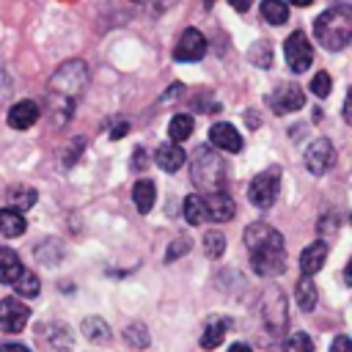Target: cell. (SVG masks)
Returning <instances> with one entry per match:
<instances>
[{"label":"cell","mask_w":352,"mask_h":352,"mask_svg":"<svg viewBox=\"0 0 352 352\" xmlns=\"http://www.w3.org/2000/svg\"><path fill=\"white\" fill-rule=\"evenodd\" d=\"M294 297H297V305H300V311H314L316 308V297H319V292H316V283H314V278H308V275H302L300 280H297V289H294Z\"/></svg>","instance_id":"cell-21"},{"label":"cell","mask_w":352,"mask_h":352,"mask_svg":"<svg viewBox=\"0 0 352 352\" xmlns=\"http://www.w3.org/2000/svg\"><path fill=\"white\" fill-rule=\"evenodd\" d=\"M28 228V223H25V214L22 212H16V209H11V206H6V209H0V234L3 236H19L22 231Z\"/></svg>","instance_id":"cell-19"},{"label":"cell","mask_w":352,"mask_h":352,"mask_svg":"<svg viewBox=\"0 0 352 352\" xmlns=\"http://www.w3.org/2000/svg\"><path fill=\"white\" fill-rule=\"evenodd\" d=\"M250 60H253L256 66L267 69V66L272 63V47H270L267 41H258V44H253V47H250Z\"/></svg>","instance_id":"cell-31"},{"label":"cell","mask_w":352,"mask_h":352,"mask_svg":"<svg viewBox=\"0 0 352 352\" xmlns=\"http://www.w3.org/2000/svg\"><path fill=\"white\" fill-rule=\"evenodd\" d=\"M204 206H206V220H214V223H228L236 212V204L228 192H209L204 195Z\"/></svg>","instance_id":"cell-13"},{"label":"cell","mask_w":352,"mask_h":352,"mask_svg":"<svg viewBox=\"0 0 352 352\" xmlns=\"http://www.w3.org/2000/svg\"><path fill=\"white\" fill-rule=\"evenodd\" d=\"M305 168L314 173V176H322L327 173L333 165H336V146L327 140V138H316L308 148H305Z\"/></svg>","instance_id":"cell-8"},{"label":"cell","mask_w":352,"mask_h":352,"mask_svg":"<svg viewBox=\"0 0 352 352\" xmlns=\"http://www.w3.org/2000/svg\"><path fill=\"white\" fill-rule=\"evenodd\" d=\"M231 3V8H236V11H248L250 6H253V0H228Z\"/></svg>","instance_id":"cell-36"},{"label":"cell","mask_w":352,"mask_h":352,"mask_svg":"<svg viewBox=\"0 0 352 352\" xmlns=\"http://www.w3.org/2000/svg\"><path fill=\"white\" fill-rule=\"evenodd\" d=\"M8 201H11V209H30L36 204V190L33 187H11L8 190Z\"/></svg>","instance_id":"cell-27"},{"label":"cell","mask_w":352,"mask_h":352,"mask_svg":"<svg viewBox=\"0 0 352 352\" xmlns=\"http://www.w3.org/2000/svg\"><path fill=\"white\" fill-rule=\"evenodd\" d=\"M204 55H206V36L198 28H187L173 47V58L179 63H192V60H201Z\"/></svg>","instance_id":"cell-9"},{"label":"cell","mask_w":352,"mask_h":352,"mask_svg":"<svg viewBox=\"0 0 352 352\" xmlns=\"http://www.w3.org/2000/svg\"><path fill=\"white\" fill-rule=\"evenodd\" d=\"M278 187H280V168L272 165V168L261 170V173L250 182V187H248V198H250L253 206L267 209V206L275 204V198H278Z\"/></svg>","instance_id":"cell-5"},{"label":"cell","mask_w":352,"mask_h":352,"mask_svg":"<svg viewBox=\"0 0 352 352\" xmlns=\"http://www.w3.org/2000/svg\"><path fill=\"white\" fill-rule=\"evenodd\" d=\"M82 336L88 341H94V344H107L110 341V327H107L104 319L88 316V319H82Z\"/></svg>","instance_id":"cell-23"},{"label":"cell","mask_w":352,"mask_h":352,"mask_svg":"<svg viewBox=\"0 0 352 352\" xmlns=\"http://www.w3.org/2000/svg\"><path fill=\"white\" fill-rule=\"evenodd\" d=\"M132 201H135V206H138L140 214H148L151 206H154V201H157V187H154V182H148V179L135 182V184H132Z\"/></svg>","instance_id":"cell-17"},{"label":"cell","mask_w":352,"mask_h":352,"mask_svg":"<svg viewBox=\"0 0 352 352\" xmlns=\"http://www.w3.org/2000/svg\"><path fill=\"white\" fill-rule=\"evenodd\" d=\"M0 352H30L28 346H22V344H3L0 346Z\"/></svg>","instance_id":"cell-37"},{"label":"cell","mask_w":352,"mask_h":352,"mask_svg":"<svg viewBox=\"0 0 352 352\" xmlns=\"http://www.w3.org/2000/svg\"><path fill=\"white\" fill-rule=\"evenodd\" d=\"M124 338H126L129 346H138V349H146L148 346V333H146L143 324H129L124 330Z\"/></svg>","instance_id":"cell-30"},{"label":"cell","mask_w":352,"mask_h":352,"mask_svg":"<svg viewBox=\"0 0 352 352\" xmlns=\"http://www.w3.org/2000/svg\"><path fill=\"white\" fill-rule=\"evenodd\" d=\"M283 352H314V341H311L308 333L297 330V333H292V336L283 341Z\"/></svg>","instance_id":"cell-29"},{"label":"cell","mask_w":352,"mask_h":352,"mask_svg":"<svg viewBox=\"0 0 352 352\" xmlns=\"http://www.w3.org/2000/svg\"><path fill=\"white\" fill-rule=\"evenodd\" d=\"M330 352H352V341L346 336H336L330 344Z\"/></svg>","instance_id":"cell-34"},{"label":"cell","mask_w":352,"mask_h":352,"mask_svg":"<svg viewBox=\"0 0 352 352\" xmlns=\"http://www.w3.org/2000/svg\"><path fill=\"white\" fill-rule=\"evenodd\" d=\"M314 36L330 52L344 50L352 41V11L346 6H336V8L322 11L314 22Z\"/></svg>","instance_id":"cell-2"},{"label":"cell","mask_w":352,"mask_h":352,"mask_svg":"<svg viewBox=\"0 0 352 352\" xmlns=\"http://www.w3.org/2000/svg\"><path fill=\"white\" fill-rule=\"evenodd\" d=\"M223 250H226V236H223V231H206V234H204V253H206L209 258H220Z\"/></svg>","instance_id":"cell-28"},{"label":"cell","mask_w":352,"mask_h":352,"mask_svg":"<svg viewBox=\"0 0 352 352\" xmlns=\"http://www.w3.org/2000/svg\"><path fill=\"white\" fill-rule=\"evenodd\" d=\"M22 272V261L16 256V250L11 248H0V283H14Z\"/></svg>","instance_id":"cell-20"},{"label":"cell","mask_w":352,"mask_h":352,"mask_svg":"<svg viewBox=\"0 0 352 352\" xmlns=\"http://www.w3.org/2000/svg\"><path fill=\"white\" fill-rule=\"evenodd\" d=\"M209 146L220 148V151H228V154H236V151H242L245 143H242V135L236 132L234 124L217 121V124L209 126Z\"/></svg>","instance_id":"cell-11"},{"label":"cell","mask_w":352,"mask_h":352,"mask_svg":"<svg viewBox=\"0 0 352 352\" xmlns=\"http://www.w3.org/2000/svg\"><path fill=\"white\" fill-rule=\"evenodd\" d=\"M261 16L270 25H283L289 19V6L283 0H264L261 3Z\"/></svg>","instance_id":"cell-25"},{"label":"cell","mask_w":352,"mask_h":352,"mask_svg":"<svg viewBox=\"0 0 352 352\" xmlns=\"http://www.w3.org/2000/svg\"><path fill=\"white\" fill-rule=\"evenodd\" d=\"M223 179H226V162L209 146H201L192 157V182L204 192H220Z\"/></svg>","instance_id":"cell-3"},{"label":"cell","mask_w":352,"mask_h":352,"mask_svg":"<svg viewBox=\"0 0 352 352\" xmlns=\"http://www.w3.org/2000/svg\"><path fill=\"white\" fill-rule=\"evenodd\" d=\"M286 3H292V6H297V8H305V6H311L314 0H286Z\"/></svg>","instance_id":"cell-39"},{"label":"cell","mask_w":352,"mask_h":352,"mask_svg":"<svg viewBox=\"0 0 352 352\" xmlns=\"http://www.w3.org/2000/svg\"><path fill=\"white\" fill-rule=\"evenodd\" d=\"M330 91H333L330 74H327V72H316L314 80H311V94L319 96V99H324V96H330Z\"/></svg>","instance_id":"cell-32"},{"label":"cell","mask_w":352,"mask_h":352,"mask_svg":"<svg viewBox=\"0 0 352 352\" xmlns=\"http://www.w3.org/2000/svg\"><path fill=\"white\" fill-rule=\"evenodd\" d=\"M154 160H157V165H160L165 173H176V170L184 165L187 154H184V148H182L179 143H162V146L154 151Z\"/></svg>","instance_id":"cell-16"},{"label":"cell","mask_w":352,"mask_h":352,"mask_svg":"<svg viewBox=\"0 0 352 352\" xmlns=\"http://www.w3.org/2000/svg\"><path fill=\"white\" fill-rule=\"evenodd\" d=\"M192 129H195V121H192V116H187V113H176V116L170 118V124H168V135H170L173 143L187 140V138L192 135Z\"/></svg>","instance_id":"cell-22"},{"label":"cell","mask_w":352,"mask_h":352,"mask_svg":"<svg viewBox=\"0 0 352 352\" xmlns=\"http://www.w3.org/2000/svg\"><path fill=\"white\" fill-rule=\"evenodd\" d=\"M184 250H190V239H187V236H179L176 242H170L165 261H173V258H179V256H184Z\"/></svg>","instance_id":"cell-33"},{"label":"cell","mask_w":352,"mask_h":352,"mask_svg":"<svg viewBox=\"0 0 352 352\" xmlns=\"http://www.w3.org/2000/svg\"><path fill=\"white\" fill-rule=\"evenodd\" d=\"M226 330H228V319L212 316V319L206 322L204 333H201V346H204V349H214V346L226 338Z\"/></svg>","instance_id":"cell-18"},{"label":"cell","mask_w":352,"mask_h":352,"mask_svg":"<svg viewBox=\"0 0 352 352\" xmlns=\"http://www.w3.org/2000/svg\"><path fill=\"white\" fill-rule=\"evenodd\" d=\"M283 55L292 72H308V66L314 63V47L308 41V36L302 30H294L286 41H283Z\"/></svg>","instance_id":"cell-6"},{"label":"cell","mask_w":352,"mask_h":352,"mask_svg":"<svg viewBox=\"0 0 352 352\" xmlns=\"http://www.w3.org/2000/svg\"><path fill=\"white\" fill-rule=\"evenodd\" d=\"M11 286L16 289V294H19V297H36V294H38V289H41L38 275H36V272H30V270H22V272H19V278H16Z\"/></svg>","instance_id":"cell-26"},{"label":"cell","mask_w":352,"mask_h":352,"mask_svg":"<svg viewBox=\"0 0 352 352\" xmlns=\"http://www.w3.org/2000/svg\"><path fill=\"white\" fill-rule=\"evenodd\" d=\"M30 319V308L16 300V297H6L0 300V330L3 333H19Z\"/></svg>","instance_id":"cell-10"},{"label":"cell","mask_w":352,"mask_h":352,"mask_svg":"<svg viewBox=\"0 0 352 352\" xmlns=\"http://www.w3.org/2000/svg\"><path fill=\"white\" fill-rule=\"evenodd\" d=\"M126 129H129V124H126V121H116V126L110 129V140L124 138V135H126Z\"/></svg>","instance_id":"cell-35"},{"label":"cell","mask_w":352,"mask_h":352,"mask_svg":"<svg viewBox=\"0 0 352 352\" xmlns=\"http://www.w3.org/2000/svg\"><path fill=\"white\" fill-rule=\"evenodd\" d=\"M228 352H253V349H250L248 344H231V346H228Z\"/></svg>","instance_id":"cell-38"},{"label":"cell","mask_w":352,"mask_h":352,"mask_svg":"<svg viewBox=\"0 0 352 352\" xmlns=\"http://www.w3.org/2000/svg\"><path fill=\"white\" fill-rule=\"evenodd\" d=\"M270 104H272V110H275L278 116H286V113H294V110H300V107L305 104V94H302L294 82H289V85H280V88L270 96Z\"/></svg>","instance_id":"cell-12"},{"label":"cell","mask_w":352,"mask_h":352,"mask_svg":"<svg viewBox=\"0 0 352 352\" xmlns=\"http://www.w3.org/2000/svg\"><path fill=\"white\" fill-rule=\"evenodd\" d=\"M184 220L190 226H198L206 220V206H204V195L201 192H190L184 198Z\"/></svg>","instance_id":"cell-24"},{"label":"cell","mask_w":352,"mask_h":352,"mask_svg":"<svg viewBox=\"0 0 352 352\" xmlns=\"http://www.w3.org/2000/svg\"><path fill=\"white\" fill-rule=\"evenodd\" d=\"M38 116H41L38 104H36L33 99H22V102H16V104L8 110V126H11V129H30V126L38 121Z\"/></svg>","instance_id":"cell-14"},{"label":"cell","mask_w":352,"mask_h":352,"mask_svg":"<svg viewBox=\"0 0 352 352\" xmlns=\"http://www.w3.org/2000/svg\"><path fill=\"white\" fill-rule=\"evenodd\" d=\"M85 82H88V66H85L82 60H69V63H63V66L52 74L50 88H52V94H58L60 99L74 102V96L82 94Z\"/></svg>","instance_id":"cell-4"},{"label":"cell","mask_w":352,"mask_h":352,"mask_svg":"<svg viewBox=\"0 0 352 352\" xmlns=\"http://www.w3.org/2000/svg\"><path fill=\"white\" fill-rule=\"evenodd\" d=\"M245 245L250 250V264L258 275H280L286 270L283 236L267 223H250L245 231Z\"/></svg>","instance_id":"cell-1"},{"label":"cell","mask_w":352,"mask_h":352,"mask_svg":"<svg viewBox=\"0 0 352 352\" xmlns=\"http://www.w3.org/2000/svg\"><path fill=\"white\" fill-rule=\"evenodd\" d=\"M261 316L270 333H280L286 324V294L278 286H270L261 300Z\"/></svg>","instance_id":"cell-7"},{"label":"cell","mask_w":352,"mask_h":352,"mask_svg":"<svg viewBox=\"0 0 352 352\" xmlns=\"http://www.w3.org/2000/svg\"><path fill=\"white\" fill-rule=\"evenodd\" d=\"M212 3H214V0H204V6H206V8H212Z\"/></svg>","instance_id":"cell-40"},{"label":"cell","mask_w":352,"mask_h":352,"mask_svg":"<svg viewBox=\"0 0 352 352\" xmlns=\"http://www.w3.org/2000/svg\"><path fill=\"white\" fill-rule=\"evenodd\" d=\"M324 258H327V245L322 239L305 245L302 253H300V270H302V275H308V278L316 275L324 267Z\"/></svg>","instance_id":"cell-15"}]
</instances>
